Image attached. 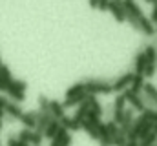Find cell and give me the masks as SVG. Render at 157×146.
Here are the masks:
<instances>
[{
  "mask_svg": "<svg viewBox=\"0 0 157 146\" xmlns=\"http://www.w3.org/2000/svg\"><path fill=\"white\" fill-rule=\"evenodd\" d=\"M108 9L113 13V17L117 18L119 22L126 20V11H124V7H122V2H117V0H110V4H108Z\"/></svg>",
  "mask_w": 157,
  "mask_h": 146,
  "instance_id": "cell-1",
  "label": "cell"
},
{
  "mask_svg": "<svg viewBox=\"0 0 157 146\" xmlns=\"http://www.w3.org/2000/svg\"><path fill=\"white\" fill-rule=\"evenodd\" d=\"M139 29H143L146 35H154V26H152V20L146 18L144 15L139 18Z\"/></svg>",
  "mask_w": 157,
  "mask_h": 146,
  "instance_id": "cell-2",
  "label": "cell"
},
{
  "mask_svg": "<svg viewBox=\"0 0 157 146\" xmlns=\"http://www.w3.org/2000/svg\"><path fill=\"white\" fill-rule=\"evenodd\" d=\"M108 4H110V0H97V9L108 11Z\"/></svg>",
  "mask_w": 157,
  "mask_h": 146,
  "instance_id": "cell-3",
  "label": "cell"
},
{
  "mask_svg": "<svg viewBox=\"0 0 157 146\" xmlns=\"http://www.w3.org/2000/svg\"><path fill=\"white\" fill-rule=\"evenodd\" d=\"M146 57H148L150 60H154V57H155V51H154L152 48H148V51H146Z\"/></svg>",
  "mask_w": 157,
  "mask_h": 146,
  "instance_id": "cell-4",
  "label": "cell"
},
{
  "mask_svg": "<svg viewBox=\"0 0 157 146\" xmlns=\"http://www.w3.org/2000/svg\"><path fill=\"white\" fill-rule=\"evenodd\" d=\"M128 80H130V77H124V79H121V80H119V82H117V90H119V88H121V86H124V84H126Z\"/></svg>",
  "mask_w": 157,
  "mask_h": 146,
  "instance_id": "cell-5",
  "label": "cell"
},
{
  "mask_svg": "<svg viewBox=\"0 0 157 146\" xmlns=\"http://www.w3.org/2000/svg\"><path fill=\"white\" fill-rule=\"evenodd\" d=\"M90 6L91 7H97V0H90Z\"/></svg>",
  "mask_w": 157,
  "mask_h": 146,
  "instance_id": "cell-6",
  "label": "cell"
},
{
  "mask_svg": "<svg viewBox=\"0 0 157 146\" xmlns=\"http://www.w3.org/2000/svg\"><path fill=\"white\" fill-rule=\"evenodd\" d=\"M146 2H150V4H154V0H146Z\"/></svg>",
  "mask_w": 157,
  "mask_h": 146,
  "instance_id": "cell-7",
  "label": "cell"
}]
</instances>
